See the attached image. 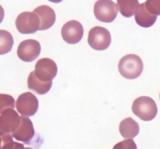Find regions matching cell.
<instances>
[{"instance_id": "obj_1", "label": "cell", "mask_w": 160, "mask_h": 149, "mask_svg": "<svg viewBox=\"0 0 160 149\" xmlns=\"http://www.w3.org/2000/svg\"><path fill=\"white\" fill-rule=\"evenodd\" d=\"M143 62L138 56L129 54L123 56L119 62L118 70L124 78L129 80L136 79L143 71Z\"/></svg>"}, {"instance_id": "obj_2", "label": "cell", "mask_w": 160, "mask_h": 149, "mask_svg": "<svg viewBox=\"0 0 160 149\" xmlns=\"http://www.w3.org/2000/svg\"><path fill=\"white\" fill-rule=\"evenodd\" d=\"M132 112L144 121H151L156 117L158 108L154 100L150 97L142 96L135 99L132 105Z\"/></svg>"}, {"instance_id": "obj_3", "label": "cell", "mask_w": 160, "mask_h": 149, "mask_svg": "<svg viewBox=\"0 0 160 149\" xmlns=\"http://www.w3.org/2000/svg\"><path fill=\"white\" fill-rule=\"evenodd\" d=\"M17 31L23 34H34L40 29V19L34 12H23L16 19Z\"/></svg>"}, {"instance_id": "obj_4", "label": "cell", "mask_w": 160, "mask_h": 149, "mask_svg": "<svg viewBox=\"0 0 160 149\" xmlns=\"http://www.w3.org/2000/svg\"><path fill=\"white\" fill-rule=\"evenodd\" d=\"M110 32L102 27H95L89 31L88 42L93 49L103 51L109 47L111 44Z\"/></svg>"}, {"instance_id": "obj_5", "label": "cell", "mask_w": 160, "mask_h": 149, "mask_svg": "<svg viewBox=\"0 0 160 149\" xmlns=\"http://www.w3.org/2000/svg\"><path fill=\"white\" fill-rule=\"evenodd\" d=\"M118 13L117 5L110 0H99L94 6V14L97 20L103 23H111Z\"/></svg>"}, {"instance_id": "obj_6", "label": "cell", "mask_w": 160, "mask_h": 149, "mask_svg": "<svg viewBox=\"0 0 160 149\" xmlns=\"http://www.w3.org/2000/svg\"><path fill=\"white\" fill-rule=\"evenodd\" d=\"M34 72L38 80L43 82H49L56 77L58 73V67L52 59L42 58L37 61Z\"/></svg>"}, {"instance_id": "obj_7", "label": "cell", "mask_w": 160, "mask_h": 149, "mask_svg": "<svg viewBox=\"0 0 160 149\" xmlns=\"http://www.w3.org/2000/svg\"><path fill=\"white\" fill-rule=\"evenodd\" d=\"M38 100L31 92H25L18 97L16 102L17 112L23 117H28L35 115L38 109Z\"/></svg>"}, {"instance_id": "obj_8", "label": "cell", "mask_w": 160, "mask_h": 149, "mask_svg": "<svg viewBox=\"0 0 160 149\" xmlns=\"http://www.w3.org/2000/svg\"><path fill=\"white\" fill-rule=\"evenodd\" d=\"M41 45L34 39L23 41L17 48V56L23 62H32L35 60L41 53Z\"/></svg>"}, {"instance_id": "obj_9", "label": "cell", "mask_w": 160, "mask_h": 149, "mask_svg": "<svg viewBox=\"0 0 160 149\" xmlns=\"http://www.w3.org/2000/svg\"><path fill=\"white\" fill-rule=\"evenodd\" d=\"M62 39L70 45H74L81 42L84 35V28L82 24L77 20L67 22L61 30Z\"/></svg>"}, {"instance_id": "obj_10", "label": "cell", "mask_w": 160, "mask_h": 149, "mask_svg": "<svg viewBox=\"0 0 160 149\" xmlns=\"http://www.w3.org/2000/svg\"><path fill=\"white\" fill-rule=\"evenodd\" d=\"M34 129L33 123L29 118L25 117H20V123L17 129L12 134L13 138L18 142H23L29 145L31 141L34 137Z\"/></svg>"}, {"instance_id": "obj_11", "label": "cell", "mask_w": 160, "mask_h": 149, "mask_svg": "<svg viewBox=\"0 0 160 149\" xmlns=\"http://www.w3.org/2000/svg\"><path fill=\"white\" fill-rule=\"evenodd\" d=\"M20 123V117L18 112L12 109L5 110L0 115V130L4 134H12Z\"/></svg>"}, {"instance_id": "obj_12", "label": "cell", "mask_w": 160, "mask_h": 149, "mask_svg": "<svg viewBox=\"0 0 160 149\" xmlns=\"http://www.w3.org/2000/svg\"><path fill=\"white\" fill-rule=\"evenodd\" d=\"M34 12H35L40 19L39 31L49 29L56 22V13L50 6H45V5L38 6L34 9Z\"/></svg>"}, {"instance_id": "obj_13", "label": "cell", "mask_w": 160, "mask_h": 149, "mask_svg": "<svg viewBox=\"0 0 160 149\" xmlns=\"http://www.w3.org/2000/svg\"><path fill=\"white\" fill-rule=\"evenodd\" d=\"M120 133L124 138L133 139L139 134L140 127L134 119L128 117L122 120L119 127Z\"/></svg>"}, {"instance_id": "obj_14", "label": "cell", "mask_w": 160, "mask_h": 149, "mask_svg": "<svg viewBox=\"0 0 160 149\" xmlns=\"http://www.w3.org/2000/svg\"><path fill=\"white\" fill-rule=\"evenodd\" d=\"M157 20V17L152 15L147 11L145 3L139 5L135 12V21L139 26L148 28L153 26Z\"/></svg>"}, {"instance_id": "obj_15", "label": "cell", "mask_w": 160, "mask_h": 149, "mask_svg": "<svg viewBox=\"0 0 160 149\" xmlns=\"http://www.w3.org/2000/svg\"><path fill=\"white\" fill-rule=\"evenodd\" d=\"M52 86V81L49 82H43L37 78L32 71L29 74L28 78V87L30 90L34 91L38 95H45L48 93Z\"/></svg>"}, {"instance_id": "obj_16", "label": "cell", "mask_w": 160, "mask_h": 149, "mask_svg": "<svg viewBox=\"0 0 160 149\" xmlns=\"http://www.w3.org/2000/svg\"><path fill=\"white\" fill-rule=\"evenodd\" d=\"M139 6V2L138 0H131V1H117V8L120 13L124 17H131L134 15Z\"/></svg>"}, {"instance_id": "obj_17", "label": "cell", "mask_w": 160, "mask_h": 149, "mask_svg": "<svg viewBox=\"0 0 160 149\" xmlns=\"http://www.w3.org/2000/svg\"><path fill=\"white\" fill-rule=\"evenodd\" d=\"M14 41L12 34L5 30H0V55L9 53L12 50Z\"/></svg>"}, {"instance_id": "obj_18", "label": "cell", "mask_w": 160, "mask_h": 149, "mask_svg": "<svg viewBox=\"0 0 160 149\" xmlns=\"http://www.w3.org/2000/svg\"><path fill=\"white\" fill-rule=\"evenodd\" d=\"M12 134H5L2 137L0 149H33L31 148H24L23 145L15 142L12 140Z\"/></svg>"}, {"instance_id": "obj_19", "label": "cell", "mask_w": 160, "mask_h": 149, "mask_svg": "<svg viewBox=\"0 0 160 149\" xmlns=\"http://www.w3.org/2000/svg\"><path fill=\"white\" fill-rule=\"evenodd\" d=\"M15 106V100L13 97L9 95L0 94V115L6 109H14Z\"/></svg>"}, {"instance_id": "obj_20", "label": "cell", "mask_w": 160, "mask_h": 149, "mask_svg": "<svg viewBox=\"0 0 160 149\" xmlns=\"http://www.w3.org/2000/svg\"><path fill=\"white\" fill-rule=\"evenodd\" d=\"M145 6L147 11L152 15L156 17L160 15V0H148L145 2Z\"/></svg>"}, {"instance_id": "obj_21", "label": "cell", "mask_w": 160, "mask_h": 149, "mask_svg": "<svg viewBox=\"0 0 160 149\" xmlns=\"http://www.w3.org/2000/svg\"><path fill=\"white\" fill-rule=\"evenodd\" d=\"M113 149H138V148L133 139H127L117 144Z\"/></svg>"}, {"instance_id": "obj_22", "label": "cell", "mask_w": 160, "mask_h": 149, "mask_svg": "<svg viewBox=\"0 0 160 149\" xmlns=\"http://www.w3.org/2000/svg\"><path fill=\"white\" fill-rule=\"evenodd\" d=\"M4 15H5V12L4 9H3L2 6L0 5V23L2 22L3 19H4Z\"/></svg>"}, {"instance_id": "obj_23", "label": "cell", "mask_w": 160, "mask_h": 149, "mask_svg": "<svg viewBox=\"0 0 160 149\" xmlns=\"http://www.w3.org/2000/svg\"><path fill=\"white\" fill-rule=\"evenodd\" d=\"M4 133L2 132V131L0 130V147H1V141H2V136L4 135Z\"/></svg>"}, {"instance_id": "obj_24", "label": "cell", "mask_w": 160, "mask_h": 149, "mask_svg": "<svg viewBox=\"0 0 160 149\" xmlns=\"http://www.w3.org/2000/svg\"><path fill=\"white\" fill-rule=\"evenodd\" d=\"M159 98H160V95H159Z\"/></svg>"}]
</instances>
